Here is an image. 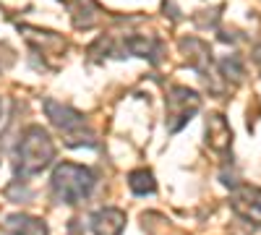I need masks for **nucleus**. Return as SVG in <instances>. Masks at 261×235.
Instances as JSON below:
<instances>
[{"instance_id":"20e7f679","label":"nucleus","mask_w":261,"mask_h":235,"mask_svg":"<svg viewBox=\"0 0 261 235\" xmlns=\"http://www.w3.org/2000/svg\"><path fill=\"white\" fill-rule=\"evenodd\" d=\"M235 209L241 212L243 217L253 220V222H261V191L256 188H243L241 194L232 199Z\"/></svg>"},{"instance_id":"423d86ee","label":"nucleus","mask_w":261,"mask_h":235,"mask_svg":"<svg viewBox=\"0 0 261 235\" xmlns=\"http://www.w3.org/2000/svg\"><path fill=\"white\" fill-rule=\"evenodd\" d=\"M128 186L134 188V194H154V175L149 173V170H136V173H130L128 178Z\"/></svg>"},{"instance_id":"f03ea898","label":"nucleus","mask_w":261,"mask_h":235,"mask_svg":"<svg viewBox=\"0 0 261 235\" xmlns=\"http://www.w3.org/2000/svg\"><path fill=\"white\" fill-rule=\"evenodd\" d=\"M53 154H55V146H53L50 136L34 125L24 134V139L18 144V170L24 175H34L50 165Z\"/></svg>"},{"instance_id":"39448f33","label":"nucleus","mask_w":261,"mask_h":235,"mask_svg":"<svg viewBox=\"0 0 261 235\" xmlns=\"http://www.w3.org/2000/svg\"><path fill=\"white\" fill-rule=\"evenodd\" d=\"M6 232L8 235H47V225L37 217L16 215L6 220Z\"/></svg>"},{"instance_id":"f257e3e1","label":"nucleus","mask_w":261,"mask_h":235,"mask_svg":"<svg viewBox=\"0 0 261 235\" xmlns=\"http://www.w3.org/2000/svg\"><path fill=\"white\" fill-rule=\"evenodd\" d=\"M92 188H94V175L86 167L73 162H63L53 175V194L63 204H79L81 199L89 196Z\"/></svg>"},{"instance_id":"7ed1b4c3","label":"nucleus","mask_w":261,"mask_h":235,"mask_svg":"<svg viewBox=\"0 0 261 235\" xmlns=\"http://www.w3.org/2000/svg\"><path fill=\"white\" fill-rule=\"evenodd\" d=\"M92 227L97 235H120L125 227V215L120 209H99L92 217Z\"/></svg>"}]
</instances>
